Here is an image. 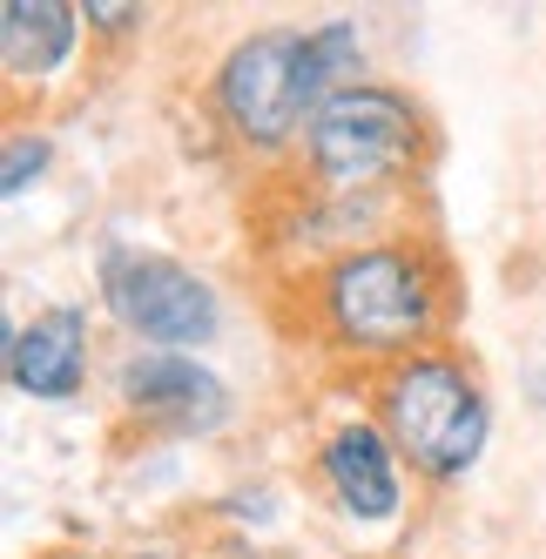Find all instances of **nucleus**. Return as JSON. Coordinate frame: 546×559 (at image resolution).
<instances>
[{
	"mask_svg": "<svg viewBox=\"0 0 546 559\" xmlns=\"http://www.w3.org/2000/svg\"><path fill=\"white\" fill-rule=\"evenodd\" d=\"M318 472L337 512L358 519V526H392L405 512V459L378 431V418H337L318 445Z\"/></svg>",
	"mask_w": 546,
	"mask_h": 559,
	"instance_id": "obj_7",
	"label": "nucleus"
},
{
	"mask_svg": "<svg viewBox=\"0 0 546 559\" xmlns=\"http://www.w3.org/2000/svg\"><path fill=\"white\" fill-rule=\"evenodd\" d=\"M371 418L392 438L405 472L425 478V486L465 478L486 459V438H492L486 384L452 344H432V350L405 357V365H384L371 378Z\"/></svg>",
	"mask_w": 546,
	"mask_h": 559,
	"instance_id": "obj_2",
	"label": "nucleus"
},
{
	"mask_svg": "<svg viewBox=\"0 0 546 559\" xmlns=\"http://www.w3.org/2000/svg\"><path fill=\"white\" fill-rule=\"evenodd\" d=\"M216 122L257 155L304 142L318 95H310V27H250L216 61Z\"/></svg>",
	"mask_w": 546,
	"mask_h": 559,
	"instance_id": "obj_4",
	"label": "nucleus"
},
{
	"mask_svg": "<svg viewBox=\"0 0 546 559\" xmlns=\"http://www.w3.org/2000/svg\"><path fill=\"white\" fill-rule=\"evenodd\" d=\"M432 129L425 108L399 82H351L337 88L304 129V163L310 182L331 195H384L418 176Z\"/></svg>",
	"mask_w": 546,
	"mask_h": 559,
	"instance_id": "obj_3",
	"label": "nucleus"
},
{
	"mask_svg": "<svg viewBox=\"0 0 546 559\" xmlns=\"http://www.w3.org/2000/svg\"><path fill=\"white\" fill-rule=\"evenodd\" d=\"M351 82H365L358 74V21H318L310 27V95H318V108Z\"/></svg>",
	"mask_w": 546,
	"mask_h": 559,
	"instance_id": "obj_10",
	"label": "nucleus"
},
{
	"mask_svg": "<svg viewBox=\"0 0 546 559\" xmlns=\"http://www.w3.org/2000/svg\"><path fill=\"white\" fill-rule=\"evenodd\" d=\"M82 8L74 0H8L0 8V74L8 88H48L74 61Z\"/></svg>",
	"mask_w": 546,
	"mask_h": 559,
	"instance_id": "obj_9",
	"label": "nucleus"
},
{
	"mask_svg": "<svg viewBox=\"0 0 546 559\" xmlns=\"http://www.w3.org/2000/svg\"><path fill=\"white\" fill-rule=\"evenodd\" d=\"M115 405L129 418H142L149 431L210 438L229 418V391L189 350H129L122 365H115Z\"/></svg>",
	"mask_w": 546,
	"mask_h": 559,
	"instance_id": "obj_6",
	"label": "nucleus"
},
{
	"mask_svg": "<svg viewBox=\"0 0 546 559\" xmlns=\"http://www.w3.org/2000/svg\"><path fill=\"white\" fill-rule=\"evenodd\" d=\"M8 384L34 405H68L88 384V310L82 304H41L34 317L8 324Z\"/></svg>",
	"mask_w": 546,
	"mask_h": 559,
	"instance_id": "obj_8",
	"label": "nucleus"
},
{
	"mask_svg": "<svg viewBox=\"0 0 546 559\" xmlns=\"http://www.w3.org/2000/svg\"><path fill=\"white\" fill-rule=\"evenodd\" d=\"M55 163V142L34 135V129H14L8 135V155H0V195H21L27 182H41Z\"/></svg>",
	"mask_w": 546,
	"mask_h": 559,
	"instance_id": "obj_11",
	"label": "nucleus"
},
{
	"mask_svg": "<svg viewBox=\"0 0 546 559\" xmlns=\"http://www.w3.org/2000/svg\"><path fill=\"white\" fill-rule=\"evenodd\" d=\"M82 27L115 41V34H135L142 27V8H135V0H82Z\"/></svg>",
	"mask_w": 546,
	"mask_h": 559,
	"instance_id": "obj_12",
	"label": "nucleus"
},
{
	"mask_svg": "<svg viewBox=\"0 0 546 559\" xmlns=\"http://www.w3.org/2000/svg\"><path fill=\"white\" fill-rule=\"evenodd\" d=\"M452 317L459 284L432 236H371L310 270V337L371 378L446 344Z\"/></svg>",
	"mask_w": 546,
	"mask_h": 559,
	"instance_id": "obj_1",
	"label": "nucleus"
},
{
	"mask_svg": "<svg viewBox=\"0 0 546 559\" xmlns=\"http://www.w3.org/2000/svg\"><path fill=\"white\" fill-rule=\"evenodd\" d=\"M95 290H102V310L115 317V331L135 350H189L197 357V344H210L223 331V304L210 290V276H197L189 263H176L163 250H135V243L102 250Z\"/></svg>",
	"mask_w": 546,
	"mask_h": 559,
	"instance_id": "obj_5",
	"label": "nucleus"
},
{
	"mask_svg": "<svg viewBox=\"0 0 546 559\" xmlns=\"http://www.w3.org/2000/svg\"><path fill=\"white\" fill-rule=\"evenodd\" d=\"M48 559H102V552H82V546H68V552H48Z\"/></svg>",
	"mask_w": 546,
	"mask_h": 559,
	"instance_id": "obj_13",
	"label": "nucleus"
}]
</instances>
